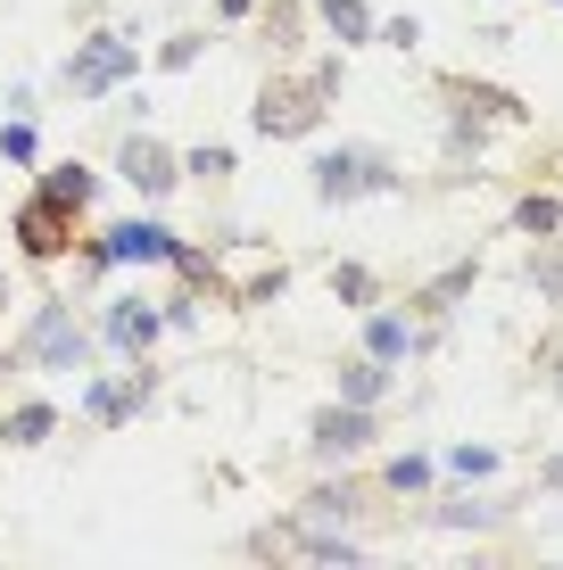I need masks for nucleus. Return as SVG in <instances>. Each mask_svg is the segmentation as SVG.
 <instances>
[{
    "label": "nucleus",
    "instance_id": "6",
    "mask_svg": "<svg viewBox=\"0 0 563 570\" xmlns=\"http://www.w3.org/2000/svg\"><path fill=\"white\" fill-rule=\"evenodd\" d=\"M67 215L75 207H58V199H26L17 207V248H26V257H58V248H67Z\"/></svg>",
    "mask_w": 563,
    "mask_h": 570
},
{
    "label": "nucleus",
    "instance_id": "1",
    "mask_svg": "<svg viewBox=\"0 0 563 570\" xmlns=\"http://www.w3.org/2000/svg\"><path fill=\"white\" fill-rule=\"evenodd\" d=\"M316 190L323 199H365V190H398V166L381 149H332L316 166Z\"/></svg>",
    "mask_w": 563,
    "mask_h": 570
},
{
    "label": "nucleus",
    "instance_id": "16",
    "mask_svg": "<svg viewBox=\"0 0 563 570\" xmlns=\"http://www.w3.org/2000/svg\"><path fill=\"white\" fill-rule=\"evenodd\" d=\"M531 289L563 306V248H538V257H531Z\"/></svg>",
    "mask_w": 563,
    "mask_h": 570
},
{
    "label": "nucleus",
    "instance_id": "8",
    "mask_svg": "<svg viewBox=\"0 0 563 570\" xmlns=\"http://www.w3.org/2000/svg\"><path fill=\"white\" fill-rule=\"evenodd\" d=\"M116 174H125L142 199H166L174 190V157L158 149V141H125V157H116Z\"/></svg>",
    "mask_w": 563,
    "mask_h": 570
},
{
    "label": "nucleus",
    "instance_id": "18",
    "mask_svg": "<svg viewBox=\"0 0 563 570\" xmlns=\"http://www.w3.org/2000/svg\"><path fill=\"white\" fill-rule=\"evenodd\" d=\"M332 289H340V298H357V306H365V298H373V273H365V265H340V273H332Z\"/></svg>",
    "mask_w": 563,
    "mask_h": 570
},
{
    "label": "nucleus",
    "instance_id": "15",
    "mask_svg": "<svg viewBox=\"0 0 563 570\" xmlns=\"http://www.w3.org/2000/svg\"><path fill=\"white\" fill-rule=\"evenodd\" d=\"M42 199H58V207H84V199H91V174H84V166H50Z\"/></svg>",
    "mask_w": 563,
    "mask_h": 570
},
{
    "label": "nucleus",
    "instance_id": "20",
    "mask_svg": "<svg viewBox=\"0 0 563 570\" xmlns=\"http://www.w3.org/2000/svg\"><path fill=\"white\" fill-rule=\"evenodd\" d=\"M423 480H431V463H423V455H398L390 463V488H423Z\"/></svg>",
    "mask_w": 563,
    "mask_h": 570
},
{
    "label": "nucleus",
    "instance_id": "11",
    "mask_svg": "<svg viewBox=\"0 0 563 570\" xmlns=\"http://www.w3.org/2000/svg\"><path fill=\"white\" fill-rule=\"evenodd\" d=\"M381 389H390V364H381V356H365V364L340 372V405H373Z\"/></svg>",
    "mask_w": 563,
    "mask_h": 570
},
{
    "label": "nucleus",
    "instance_id": "5",
    "mask_svg": "<svg viewBox=\"0 0 563 570\" xmlns=\"http://www.w3.org/2000/svg\"><path fill=\"white\" fill-rule=\"evenodd\" d=\"M91 257L100 265H158V257H174V232L166 224H116Z\"/></svg>",
    "mask_w": 563,
    "mask_h": 570
},
{
    "label": "nucleus",
    "instance_id": "2",
    "mask_svg": "<svg viewBox=\"0 0 563 570\" xmlns=\"http://www.w3.org/2000/svg\"><path fill=\"white\" fill-rule=\"evenodd\" d=\"M26 356H33V364H50V372H84L91 340H84V323H75V314L50 298L42 314H33V331H26Z\"/></svg>",
    "mask_w": 563,
    "mask_h": 570
},
{
    "label": "nucleus",
    "instance_id": "17",
    "mask_svg": "<svg viewBox=\"0 0 563 570\" xmlns=\"http://www.w3.org/2000/svg\"><path fill=\"white\" fill-rule=\"evenodd\" d=\"M514 224H522V232H555V224H563V207H555V199H522V207H514Z\"/></svg>",
    "mask_w": 563,
    "mask_h": 570
},
{
    "label": "nucleus",
    "instance_id": "23",
    "mask_svg": "<svg viewBox=\"0 0 563 570\" xmlns=\"http://www.w3.org/2000/svg\"><path fill=\"white\" fill-rule=\"evenodd\" d=\"M0 306H9V282H0Z\"/></svg>",
    "mask_w": 563,
    "mask_h": 570
},
{
    "label": "nucleus",
    "instance_id": "10",
    "mask_svg": "<svg viewBox=\"0 0 563 570\" xmlns=\"http://www.w3.org/2000/svg\"><path fill=\"white\" fill-rule=\"evenodd\" d=\"M108 340L125 347V356H142L149 340H158V314H149L142 298H125V306H108Z\"/></svg>",
    "mask_w": 563,
    "mask_h": 570
},
{
    "label": "nucleus",
    "instance_id": "14",
    "mask_svg": "<svg viewBox=\"0 0 563 570\" xmlns=\"http://www.w3.org/2000/svg\"><path fill=\"white\" fill-rule=\"evenodd\" d=\"M365 340H373V356H381V364H398L406 347H415V331H406L398 314H373V331H365Z\"/></svg>",
    "mask_w": 563,
    "mask_h": 570
},
{
    "label": "nucleus",
    "instance_id": "3",
    "mask_svg": "<svg viewBox=\"0 0 563 570\" xmlns=\"http://www.w3.org/2000/svg\"><path fill=\"white\" fill-rule=\"evenodd\" d=\"M323 91H332V75H307V83H282L258 100V132H316L323 125Z\"/></svg>",
    "mask_w": 563,
    "mask_h": 570
},
{
    "label": "nucleus",
    "instance_id": "9",
    "mask_svg": "<svg viewBox=\"0 0 563 570\" xmlns=\"http://www.w3.org/2000/svg\"><path fill=\"white\" fill-rule=\"evenodd\" d=\"M142 397H149V372H125V381H91V389H84V414H91V422H125Z\"/></svg>",
    "mask_w": 563,
    "mask_h": 570
},
{
    "label": "nucleus",
    "instance_id": "4",
    "mask_svg": "<svg viewBox=\"0 0 563 570\" xmlns=\"http://www.w3.org/2000/svg\"><path fill=\"white\" fill-rule=\"evenodd\" d=\"M125 75H133V42H125V33H100V42H84L67 58V83L84 91V100H91V91H108V83H125Z\"/></svg>",
    "mask_w": 563,
    "mask_h": 570
},
{
    "label": "nucleus",
    "instance_id": "21",
    "mask_svg": "<svg viewBox=\"0 0 563 570\" xmlns=\"http://www.w3.org/2000/svg\"><path fill=\"white\" fill-rule=\"evenodd\" d=\"M0 149H9L17 166H26V157H33V125H0Z\"/></svg>",
    "mask_w": 563,
    "mask_h": 570
},
{
    "label": "nucleus",
    "instance_id": "19",
    "mask_svg": "<svg viewBox=\"0 0 563 570\" xmlns=\"http://www.w3.org/2000/svg\"><path fill=\"white\" fill-rule=\"evenodd\" d=\"M456 471H464V480H489L497 455H489V446H456Z\"/></svg>",
    "mask_w": 563,
    "mask_h": 570
},
{
    "label": "nucleus",
    "instance_id": "7",
    "mask_svg": "<svg viewBox=\"0 0 563 570\" xmlns=\"http://www.w3.org/2000/svg\"><path fill=\"white\" fill-rule=\"evenodd\" d=\"M365 439H373V414H365V405H332V414H316V439L307 446L332 463V455H357Z\"/></svg>",
    "mask_w": 563,
    "mask_h": 570
},
{
    "label": "nucleus",
    "instance_id": "22",
    "mask_svg": "<svg viewBox=\"0 0 563 570\" xmlns=\"http://www.w3.org/2000/svg\"><path fill=\"white\" fill-rule=\"evenodd\" d=\"M191 174H207V183H216V174H232V149H200V157H191Z\"/></svg>",
    "mask_w": 563,
    "mask_h": 570
},
{
    "label": "nucleus",
    "instance_id": "13",
    "mask_svg": "<svg viewBox=\"0 0 563 570\" xmlns=\"http://www.w3.org/2000/svg\"><path fill=\"white\" fill-rule=\"evenodd\" d=\"M323 26H332L340 42H365V33H373V17H365V0H323Z\"/></svg>",
    "mask_w": 563,
    "mask_h": 570
},
{
    "label": "nucleus",
    "instance_id": "12",
    "mask_svg": "<svg viewBox=\"0 0 563 570\" xmlns=\"http://www.w3.org/2000/svg\"><path fill=\"white\" fill-rule=\"evenodd\" d=\"M50 430H58V414H50V405H17V414L0 422V439H9V446H42Z\"/></svg>",
    "mask_w": 563,
    "mask_h": 570
}]
</instances>
